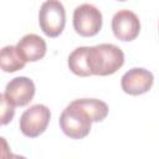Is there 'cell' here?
Here are the masks:
<instances>
[{
    "instance_id": "1",
    "label": "cell",
    "mask_w": 159,
    "mask_h": 159,
    "mask_svg": "<svg viewBox=\"0 0 159 159\" xmlns=\"http://www.w3.org/2000/svg\"><path fill=\"white\" fill-rule=\"evenodd\" d=\"M123 63L124 53L113 43H101L88 48V67L94 76L113 75Z\"/></svg>"
},
{
    "instance_id": "2",
    "label": "cell",
    "mask_w": 159,
    "mask_h": 159,
    "mask_svg": "<svg viewBox=\"0 0 159 159\" xmlns=\"http://www.w3.org/2000/svg\"><path fill=\"white\" fill-rule=\"evenodd\" d=\"M58 123L67 137L72 139H82L89 134L93 119L89 112L75 99L62 111Z\"/></svg>"
},
{
    "instance_id": "3",
    "label": "cell",
    "mask_w": 159,
    "mask_h": 159,
    "mask_svg": "<svg viewBox=\"0 0 159 159\" xmlns=\"http://www.w3.org/2000/svg\"><path fill=\"white\" fill-rule=\"evenodd\" d=\"M39 24L48 37H57L65 29L66 11L60 0H46L39 11Z\"/></svg>"
},
{
    "instance_id": "4",
    "label": "cell",
    "mask_w": 159,
    "mask_h": 159,
    "mask_svg": "<svg viewBox=\"0 0 159 159\" xmlns=\"http://www.w3.org/2000/svg\"><path fill=\"white\" fill-rule=\"evenodd\" d=\"M51 118V112L45 104H34L26 109L20 117V130L25 137L36 138L42 134Z\"/></svg>"
},
{
    "instance_id": "5",
    "label": "cell",
    "mask_w": 159,
    "mask_h": 159,
    "mask_svg": "<svg viewBox=\"0 0 159 159\" xmlns=\"http://www.w3.org/2000/svg\"><path fill=\"white\" fill-rule=\"evenodd\" d=\"M73 27L83 37H91L102 27V12L92 4H82L73 11Z\"/></svg>"
},
{
    "instance_id": "6",
    "label": "cell",
    "mask_w": 159,
    "mask_h": 159,
    "mask_svg": "<svg viewBox=\"0 0 159 159\" xmlns=\"http://www.w3.org/2000/svg\"><path fill=\"white\" fill-rule=\"evenodd\" d=\"M112 31L120 41H133L140 31L138 16L127 9L117 11L112 17Z\"/></svg>"
},
{
    "instance_id": "7",
    "label": "cell",
    "mask_w": 159,
    "mask_h": 159,
    "mask_svg": "<svg viewBox=\"0 0 159 159\" xmlns=\"http://www.w3.org/2000/svg\"><path fill=\"white\" fill-rule=\"evenodd\" d=\"M154 82L153 73L145 68L134 67L127 71L120 80L122 89L130 96H139L148 92Z\"/></svg>"
},
{
    "instance_id": "8",
    "label": "cell",
    "mask_w": 159,
    "mask_h": 159,
    "mask_svg": "<svg viewBox=\"0 0 159 159\" xmlns=\"http://www.w3.org/2000/svg\"><path fill=\"white\" fill-rule=\"evenodd\" d=\"M4 94L15 107H24L29 104L35 96V83L24 76L15 77L7 82Z\"/></svg>"
},
{
    "instance_id": "9",
    "label": "cell",
    "mask_w": 159,
    "mask_h": 159,
    "mask_svg": "<svg viewBox=\"0 0 159 159\" xmlns=\"http://www.w3.org/2000/svg\"><path fill=\"white\" fill-rule=\"evenodd\" d=\"M16 47L26 62H35L41 60L46 55L47 50L45 40L36 34H27L22 36L19 40Z\"/></svg>"
},
{
    "instance_id": "10",
    "label": "cell",
    "mask_w": 159,
    "mask_h": 159,
    "mask_svg": "<svg viewBox=\"0 0 159 159\" xmlns=\"http://www.w3.org/2000/svg\"><path fill=\"white\" fill-rule=\"evenodd\" d=\"M88 46H81L75 48L68 56V67L70 70L81 77L92 76L88 67Z\"/></svg>"
},
{
    "instance_id": "11",
    "label": "cell",
    "mask_w": 159,
    "mask_h": 159,
    "mask_svg": "<svg viewBox=\"0 0 159 159\" xmlns=\"http://www.w3.org/2000/svg\"><path fill=\"white\" fill-rule=\"evenodd\" d=\"M0 63H1V70L4 72H16L25 67L26 61L24 60L16 46L9 45L1 48Z\"/></svg>"
},
{
    "instance_id": "12",
    "label": "cell",
    "mask_w": 159,
    "mask_h": 159,
    "mask_svg": "<svg viewBox=\"0 0 159 159\" xmlns=\"http://www.w3.org/2000/svg\"><path fill=\"white\" fill-rule=\"evenodd\" d=\"M77 102L84 107L92 116L93 122H102L108 114V106L106 102L96 98H80Z\"/></svg>"
},
{
    "instance_id": "13",
    "label": "cell",
    "mask_w": 159,
    "mask_h": 159,
    "mask_svg": "<svg viewBox=\"0 0 159 159\" xmlns=\"http://www.w3.org/2000/svg\"><path fill=\"white\" fill-rule=\"evenodd\" d=\"M0 99H1V124L5 125L12 120L15 114V106L11 102H9V99L5 97L4 93L0 94Z\"/></svg>"
},
{
    "instance_id": "14",
    "label": "cell",
    "mask_w": 159,
    "mask_h": 159,
    "mask_svg": "<svg viewBox=\"0 0 159 159\" xmlns=\"http://www.w3.org/2000/svg\"><path fill=\"white\" fill-rule=\"evenodd\" d=\"M118 1H125V0H118Z\"/></svg>"
}]
</instances>
